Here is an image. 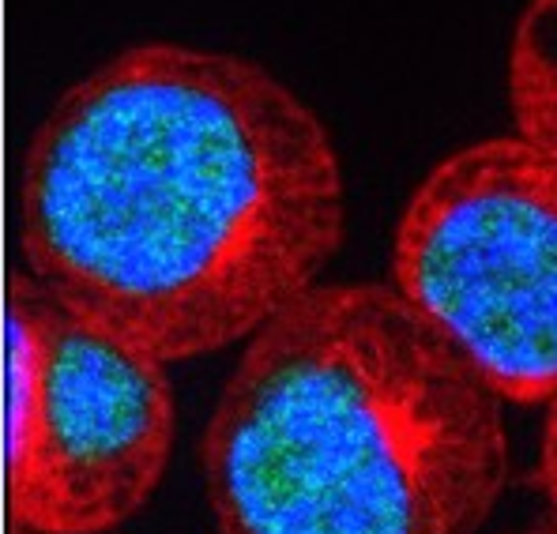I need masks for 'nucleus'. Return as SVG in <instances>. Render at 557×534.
I'll return each instance as SVG.
<instances>
[{"mask_svg":"<svg viewBox=\"0 0 557 534\" xmlns=\"http://www.w3.org/2000/svg\"><path fill=\"white\" fill-rule=\"evenodd\" d=\"M42 320V422L8 523L110 534L151 505L174 459L170 365L79 316L35 278Z\"/></svg>","mask_w":557,"mask_h":534,"instance_id":"obj_4","label":"nucleus"},{"mask_svg":"<svg viewBox=\"0 0 557 534\" xmlns=\"http://www.w3.org/2000/svg\"><path fill=\"white\" fill-rule=\"evenodd\" d=\"M388 283L505 407L557 392V162L516 133L441 154L392 229Z\"/></svg>","mask_w":557,"mask_h":534,"instance_id":"obj_3","label":"nucleus"},{"mask_svg":"<svg viewBox=\"0 0 557 534\" xmlns=\"http://www.w3.org/2000/svg\"><path fill=\"white\" fill-rule=\"evenodd\" d=\"M200 474L215 534H482L505 399L392 283L321 278L242 343Z\"/></svg>","mask_w":557,"mask_h":534,"instance_id":"obj_2","label":"nucleus"},{"mask_svg":"<svg viewBox=\"0 0 557 534\" xmlns=\"http://www.w3.org/2000/svg\"><path fill=\"white\" fill-rule=\"evenodd\" d=\"M512 133L557 162V0H528L505 53Z\"/></svg>","mask_w":557,"mask_h":534,"instance_id":"obj_5","label":"nucleus"},{"mask_svg":"<svg viewBox=\"0 0 557 534\" xmlns=\"http://www.w3.org/2000/svg\"><path fill=\"white\" fill-rule=\"evenodd\" d=\"M543 440H539V486L550 505V520L557 523V392L543 402Z\"/></svg>","mask_w":557,"mask_h":534,"instance_id":"obj_6","label":"nucleus"},{"mask_svg":"<svg viewBox=\"0 0 557 534\" xmlns=\"http://www.w3.org/2000/svg\"><path fill=\"white\" fill-rule=\"evenodd\" d=\"M509 534H557V523H535V527H528V531H509Z\"/></svg>","mask_w":557,"mask_h":534,"instance_id":"obj_7","label":"nucleus"},{"mask_svg":"<svg viewBox=\"0 0 557 534\" xmlns=\"http://www.w3.org/2000/svg\"><path fill=\"white\" fill-rule=\"evenodd\" d=\"M8 534H57V531H38V527H20V523H8Z\"/></svg>","mask_w":557,"mask_h":534,"instance_id":"obj_8","label":"nucleus"},{"mask_svg":"<svg viewBox=\"0 0 557 534\" xmlns=\"http://www.w3.org/2000/svg\"><path fill=\"white\" fill-rule=\"evenodd\" d=\"M347 241L324 117L268 64L133 42L53 98L15 177L23 271L166 365L249 339Z\"/></svg>","mask_w":557,"mask_h":534,"instance_id":"obj_1","label":"nucleus"}]
</instances>
